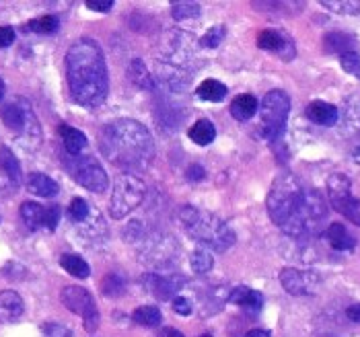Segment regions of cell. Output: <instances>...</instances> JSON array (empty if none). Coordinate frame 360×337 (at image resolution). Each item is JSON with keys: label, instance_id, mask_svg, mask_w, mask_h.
Here are the masks:
<instances>
[{"label": "cell", "instance_id": "10", "mask_svg": "<svg viewBox=\"0 0 360 337\" xmlns=\"http://www.w3.org/2000/svg\"><path fill=\"white\" fill-rule=\"evenodd\" d=\"M60 296H62L64 307L68 310H72L75 315L83 317L86 329L95 331V327L99 323V310H97V305H95L93 296L81 286H66V288H62Z\"/></svg>", "mask_w": 360, "mask_h": 337}, {"label": "cell", "instance_id": "27", "mask_svg": "<svg viewBox=\"0 0 360 337\" xmlns=\"http://www.w3.org/2000/svg\"><path fill=\"white\" fill-rule=\"evenodd\" d=\"M132 319L142 327H157L161 325V310L157 307H139L132 312Z\"/></svg>", "mask_w": 360, "mask_h": 337}, {"label": "cell", "instance_id": "34", "mask_svg": "<svg viewBox=\"0 0 360 337\" xmlns=\"http://www.w3.org/2000/svg\"><path fill=\"white\" fill-rule=\"evenodd\" d=\"M340 64L348 74H354L356 79H360V54L356 52L344 54V56H340Z\"/></svg>", "mask_w": 360, "mask_h": 337}, {"label": "cell", "instance_id": "13", "mask_svg": "<svg viewBox=\"0 0 360 337\" xmlns=\"http://www.w3.org/2000/svg\"><path fill=\"white\" fill-rule=\"evenodd\" d=\"M142 286L144 290H148L155 298L159 300H169L173 298L181 286H184V278L179 276H157V274H148L142 278Z\"/></svg>", "mask_w": 360, "mask_h": 337}, {"label": "cell", "instance_id": "37", "mask_svg": "<svg viewBox=\"0 0 360 337\" xmlns=\"http://www.w3.org/2000/svg\"><path fill=\"white\" fill-rule=\"evenodd\" d=\"M44 337H72V331L60 323H48L44 325Z\"/></svg>", "mask_w": 360, "mask_h": 337}, {"label": "cell", "instance_id": "36", "mask_svg": "<svg viewBox=\"0 0 360 337\" xmlns=\"http://www.w3.org/2000/svg\"><path fill=\"white\" fill-rule=\"evenodd\" d=\"M222 37H224V27H212L208 29V33L202 37V46L204 48H217L219 44L222 41Z\"/></svg>", "mask_w": 360, "mask_h": 337}, {"label": "cell", "instance_id": "15", "mask_svg": "<svg viewBox=\"0 0 360 337\" xmlns=\"http://www.w3.org/2000/svg\"><path fill=\"white\" fill-rule=\"evenodd\" d=\"M23 312H25V305L17 292L13 290L0 292V321L2 323H15L23 317Z\"/></svg>", "mask_w": 360, "mask_h": 337}, {"label": "cell", "instance_id": "1", "mask_svg": "<svg viewBox=\"0 0 360 337\" xmlns=\"http://www.w3.org/2000/svg\"><path fill=\"white\" fill-rule=\"evenodd\" d=\"M266 206L272 223L290 237L319 234L328 218L323 196L317 190H307L290 171L280 173L274 179Z\"/></svg>", "mask_w": 360, "mask_h": 337}, {"label": "cell", "instance_id": "19", "mask_svg": "<svg viewBox=\"0 0 360 337\" xmlns=\"http://www.w3.org/2000/svg\"><path fill=\"white\" fill-rule=\"evenodd\" d=\"M60 138L64 144V150L72 157L83 154V150L86 148V136L72 126H60Z\"/></svg>", "mask_w": 360, "mask_h": 337}, {"label": "cell", "instance_id": "14", "mask_svg": "<svg viewBox=\"0 0 360 337\" xmlns=\"http://www.w3.org/2000/svg\"><path fill=\"white\" fill-rule=\"evenodd\" d=\"M229 303L241 307L243 310H248L250 315H257L259 310L264 309V296L257 290H251L248 286H237L231 290L229 294Z\"/></svg>", "mask_w": 360, "mask_h": 337}, {"label": "cell", "instance_id": "24", "mask_svg": "<svg viewBox=\"0 0 360 337\" xmlns=\"http://www.w3.org/2000/svg\"><path fill=\"white\" fill-rule=\"evenodd\" d=\"M198 97L202 101H212V103H219L226 97V86L221 81H214V79H208L198 86Z\"/></svg>", "mask_w": 360, "mask_h": 337}, {"label": "cell", "instance_id": "39", "mask_svg": "<svg viewBox=\"0 0 360 337\" xmlns=\"http://www.w3.org/2000/svg\"><path fill=\"white\" fill-rule=\"evenodd\" d=\"M173 310H175L177 315L188 317V315H192V305H190V300H188V298L177 296V298H173Z\"/></svg>", "mask_w": 360, "mask_h": 337}, {"label": "cell", "instance_id": "18", "mask_svg": "<svg viewBox=\"0 0 360 337\" xmlns=\"http://www.w3.org/2000/svg\"><path fill=\"white\" fill-rule=\"evenodd\" d=\"M326 239L335 251H352L356 247V239L338 223L326 228Z\"/></svg>", "mask_w": 360, "mask_h": 337}, {"label": "cell", "instance_id": "12", "mask_svg": "<svg viewBox=\"0 0 360 337\" xmlns=\"http://www.w3.org/2000/svg\"><path fill=\"white\" fill-rule=\"evenodd\" d=\"M257 46L270 54H278L284 60H290V58L297 54L295 50V44L292 39L284 33V31H274V29H264L259 35H257Z\"/></svg>", "mask_w": 360, "mask_h": 337}, {"label": "cell", "instance_id": "23", "mask_svg": "<svg viewBox=\"0 0 360 337\" xmlns=\"http://www.w3.org/2000/svg\"><path fill=\"white\" fill-rule=\"evenodd\" d=\"M257 112V99L253 95H239L231 103V115L237 121H248Z\"/></svg>", "mask_w": 360, "mask_h": 337}, {"label": "cell", "instance_id": "40", "mask_svg": "<svg viewBox=\"0 0 360 337\" xmlns=\"http://www.w3.org/2000/svg\"><path fill=\"white\" fill-rule=\"evenodd\" d=\"M15 44V29L0 27V48H8Z\"/></svg>", "mask_w": 360, "mask_h": 337}, {"label": "cell", "instance_id": "9", "mask_svg": "<svg viewBox=\"0 0 360 337\" xmlns=\"http://www.w3.org/2000/svg\"><path fill=\"white\" fill-rule=\"evenodd\" d=\"M328 197L335 212H340L352 225L360 226V199L352 196V183L346 175L335 173L328 179Z\"/></svg>", "mask_w": 360, "mask_h": 337}, {"label": "cell", "instance_id": "3", "mask_svg": "<svg viewBox=\"0 0 360 337\" xmlns=\"http://www.w3.org/2000/svg\"><path fill=\"white\" fill-rule=\"evenodd\" d=\"M99 148L111 165L124 173H142L155 161V140L136 119L110 121L99 134Z\"/></svg>", "mask_w": 360, "mask_h": 337}, {"label": "cell", "instance_id": "46", "mask_svg": "<svg viewBox=\"0 0 360 337\" xmlns=\"http://www.w3.org/2000/svg\"><path fill=\"white\" fill-rule=\"evenodd\" d=\"M2 99H4V81L0 79V103H2Z\"/></svg>", "mask_w": 360, "mask_h": 337}, {"label": "cell", "instance_id": "2", "mask_svg": "<svg viewBox=\"0 0 360 337\" xmlns=\"http://www.w3.org/2000/svg\"><path fill=\"white\" fill-rule=\"evenodd\" d=\"M66 79L72 99L89 110L103 105L110 91L108 66L101 48L89 39H77L66 52Z\"/></svg>", "mask_w": 360, "mask_h": 337}, {"label": "cell", "instance_id": "47", "mask_svg": "<svg viewBox=\"0 0 360 337\" xmlns=\"http://www.w3.org/2000/svg\"><path fill=\"white\" fill-rule=\"evenodd\" d=\"M200 337H212V336H208V333H206V336H200Z\"/></svg>", "mask_w": 360, "mask_h": 337}, {"label": "cell", "instance_id": "30", "mask_svg": "<svg viewBox=\"0 0 360 337\" xmlns=\"http://www.w3.org/2000/svg\"><path fill=\"white\" fill-rule=\"evenodd\" d=\"M68 216L75 225H83L91 216V206L84 201L83 197H75L68 206Z\"/></svg>", "mask_w": 360, "mask_h": 337}, {"label": "cell", "instance_id": "21", "mask_svg": "<svg viewBox=\"0 0 360 337\" xmlns=\"http://www.w3.org/2000/svg\"><path fill=\"white\" fill-rule=\"evenodd\" d=\"M27 190L33 196L54 197L58 194V183L44 173H33V175H29Z\"/></svg>", "mask_w": 360, "mask_h": 337}, {"label": "cell", "instance_id": "35", "mask_svg": "<svg viewBox=\"0 0 360 337\" xmlns=\"http://www.w3.org/2000/svg\"><path fill=\"white\" fill-rule=\"evenodd\" d=\"M124 280L122 278H117V276H108L105 280H103V292H105V296H111V298H117V296H122L124 294Z\"/></svg>", "mask_w": 360, "mask_h": 337}, {"label": "cell", "instance_id": "45", "mask_svg": "<svg viewBox=\"0 0 360 337\" xmlns=\"http://www.w3.org/2000/svg\"><path fill=\"white\" fill-rule=\"evenodd\" d=\"M161 337H184V333H179L177 329H165Z\"/></svg>", "mask_w": 360, "mask_h": 337}, {"label": "cell", "instance_id": "16", "mask_svg": "<svg viewBox=\"0 0 360 337\" xmlns=\"http://www.w3.org/2000/svg\"><path fill=\"white\" fill-rule=\"evenodd\" d=\"M305 115L309 117V121H313L317 126H333L340 117L338 107L332 103H323V101H313L307 107Z\"/></svg>", "mask_w": 360, "mask_h": 337}, {"label": "cell", "instance_id": "5", "mask_svg": "<svg viewBox=\"0 0 360 337\" xmlns=\"http://www.w3.org/2000/svg\"><path fill=\"white\" fill-rule=\"evenodd\" d=\"M2 124L15 134L17 142L31 152L37 150L41 144V126L33 112L31 103L25 97H15L13 101H6L0 110Z\"/></svg>", "mask_w": 360, "mask_h": 337}, {"label": "cell", "instance_id": "4", "mask_svg": "<svg viewBox=\"0 0 360 337\" xmlns=\"http://www.w3.org/2000/svg\"><path fill=\"white\" fill-rule=\"evenodd\" d=\"M179 223L186 226L188 234L212 247L214 251H226L235 245V232L217 214L198 210L194 206H184L179 210Z\"/></svg>", "mask_w": 360, "mask_h": 337}, {"label": "cell", "instance_id": "20", "mask_svg": "<svg viewBox=\"0 0 360 337\" xmlns=\"http://www.w3.org/2000/svg\"><path fill=\"white\" fill-rule=\"evenodd\" d=\"M323 46H326V52L330 54H350L356 46V39L348 33H342V31H332L323 37Z\"/></svg>", "mask_w": 360, "mask_h": 337}, {"label": "cell", "instance_id": "31", "mask_svg": "<svg viewBox=\"0 0 360 337\" xmlns=\"http://www.w3.org/2000/svg\"><path fill=\"white\" fill-rule=\"evenodd\" d=\"M29 27L33 29L35 33H39V35H54L56 31L60 29V21L54 15H46V17H39V19L31 21Z\"/></svg>", "mask_w": 360, "mask_h": 337}, {"label": "cell", "instance_id": "43", "mask_svg": "<svg viewBox=\"0 0 360 337\" xmlns=\"http://www.w3.org/2000/svg\"><path fill=\"white\" fill-rule=\"evenodd\" d=\"M346 315H348V319H350V321H354V323H360V305H354V307H350V309L346 310Z\"/></svg>", "mask_w": 360, "mask_h": 337}, {"label": "cell", "instance_id": "38", "mask_svg": "<svg viewBox=\"0 0 360 337\" xmlns=\"http://www.w3.org/2000/svg\"><path fill=\"white\" fill-rule=\"evenodd\" d=\"M58 220H60V208L52 204L50 208H46V228L54 230L58 226Z\"/></svg>", "mask_w": 360, "mask_h": 337}, {"label": "cell", "instance_id": "11", "mask_svg": "<svg viewBox=\"0 0 360 337\" xmlns=\"http://www.w3.org/2000/svg\"><path fill=\"white\" fill-rule=\"evenodd\" d=\"M280 282L286 292L292 296H311L319 288V276L311 270H297V267H284L280 272Z\"/></svg>", "mask_w": 360, "mask_h": 337}, {"label": "cell", "instance_id": "25", "mask_svg": "<svg viewBox=\"0 0 360 337\" xmlns=\"http://www.w3.org/2000/svg\"><path fill=\"white\" fill-rule=\"evenodd\" d=\"M60 265L70 274V276H75V278H89V274H91V270H89V263L84 261L83 257H79V255H72V253H68V255H62V259H60Z\"/></svg>", "mask_w": 360, "mask_h": 337}, {"label": "cell", "instance_id": "22", "mask_svg": "<svg viewBox=\"0 0 360 337\" xmlns=\"http://www.w3.org/2000/svg\"><path fill=\"white\" fill-rule=\"evenodd\" d=\"M21 218L29 230H39L46 226V208L37 201H25L21 204Z\"/></svg>", "mask_w": 360, "mask_h": 337}, {"label": "cell", "instance_id": "32", "mask_svg": "<svg viewBox=\"0 0 360 337\" xmlns=\"http://www.w3.org/2000/svg\"><path fill=\"white\" fill-rule=\"evenodd\" d=\"M321 4L333 13H342V15H359L360 13V2H354V0H321Z\"/></svg>", "mask_w": 360, "mask_h": 337}, {"label": "cell", "instance_id": "29", "mask_svg": "<svg viewBox=\"0 0 360 337\" xmlns=\"http://www.w3.org/2000/svg\"><path fill=\"white\" fill-rule=\"evenodd\" d=\"M171 13L177 21H190V19H195L200 17L202 8L198 2H188V0H181V2H175L171 6Z\"/></svg>", "mask_w": 360, "mask_h": 337}, {"label": "cell", "instance_id": "41", "mask_svg": "<svg viewBox=\"0 0 360 337\" xmlns=\"http://www.w3.org/2000/svg\"><path fill=\"white\" fill-rule=\"evenodd\" d=\"M86 6H89L91 11L105 13V11H110L111 6H113V2H111V0H105V2H95V0H89V2H86Z\"/></svg>", "mask_w": 360, "mask_h": 337}, {"label": "cell", "instance_id": "7", "mask_svg": "<svg viewBox=\"0 0 360 337\" xmlns=\"http://www.w3.org/2000/svg\"><path fill=\"white\" fill-rule=\"evenodd\" d=\"M146 196V185L134 173H122L115 179L110 199V212L113 218H124L136 210Z\"/></svg>", "mask_w": 360, "mask_h": 337}, {"label": "cell", "instance_id": "17", "mask_svg": "<svg viewBox=\"0 0 360 337\" xmlns=\"http://www.w3.org/2000/svg\"><path fill=\"white\" fill-rule=\"evenodd\" d=\"M0 168L4 171V177L8 179V183L13 187H19L23 181V173L19 167L17 157L13 154V150L8 146H0Z\"/></svg>", "mask_w": 360, "mask_h": 337}, {"label": "cell", "instance_id": "6", "mask_svg": "<svg viewBox=\"0 0 360 337\" xmlns=\"http://www.w3.org/2000/svg\"><path fill=\"white\" fill-rule=\"evenodd\" d=\"M288 113H290V97L280 88L270 91L259 105V126H257L259 136L264 140L278 138L286 126Z\"/></svg>", "mask_w": 360, "mask_h": 337}, {"label": "cell", "instance_id": "26", "mask_svg": "<svg viewBox=\"0 0 360 337\" xmlns=\"http://www.w3.org/2000/svg\"><path fill=\"white\" fill-rule=\"evenodd\" d=\"M214 136H217V130L208 119H200L198 124H194L190 128V138L200 146H208L210 142L214 140Z\"/></svg>", "mask_w": 360, "mask_h": 337}, {"label": "cell", "instance_id": "33", "mask_svg": "<svg viewBox=\"0 0 360 337\" xmlns=\"http://www.w3.org/2000/svg\"><path fill=\"white\" fill-rule=\"evenodd\" d=\"M190 263H192V270H194L195 274H208L212 270V265H214V259H212V255L208 251L198 249V251L192 253Z\"/></svg>", "mask_w": 360, "mask_h": 337}, {"label": "cell", "instance_id": "8", "mask_svg": "<svg viewBox=\"0 0 360 337\" xmlns=\"http://www.w3.org/2000/svg\"><path fill=\"white\" fill-rule=\"evenodd\" d=\"M62 163H64V168L68 171V175L79 185L86 187L89 192L101 194V192L108 190V183H110L108 173L93 157H83V154L72 157V154H66L62 159Z\"/></svg>", "mask_w": 360, "mask_h": 337}, {"label": "cell", "instance_id": "44", "mask_svg": "<svg viewBox=\"0 0 360 337\" xmlns=\"http://www.w3.org/2000/svg\"><path fill=\"white\" fill-rule=\"evenodd\" d=\"M245 337H270V333H268L266 329H253V331H250Z\"/></svg>", "mask_w": 360, "mask_h": 337}, {"label": "cell", "instance_id": "42", "mask_svg": "<svg viewBox=\"0 0 360 337\" xmlns=\"http://www.w3.org/2000/svg\"><path fill=\"white\" fill-rule=\"evenodd\" d=\"M206 177V173H204V168L200 167V165H192V167L188 168V179L190 181H202Z\"/></svg>", "mask_w": 360, "mask_h": 337}, {"label": "cell", "instance_id": "28", "mask_svg": "<svg viewBox=\"0 0 360 337\" xmlns=\"http://www.w3.org/2000/svg\"><path fill=\"white\" fill-rule=\"evenodd\" d=\"M128 77H130V81L134 84H139L140 88H153L155 84H153V79H150V74H148V68L140 62V60H134L132 64H130V68H128Z\"/></svg>", "mask_w": 360, "mask_h": 337}]
</instances>
